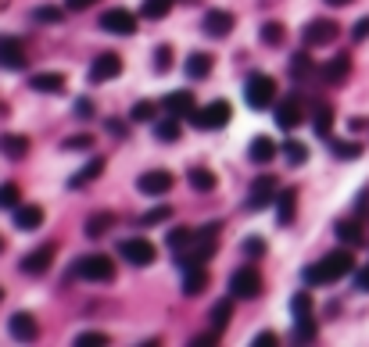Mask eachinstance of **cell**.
<instances>
[{"label": "cell", "mask_w": 369, "mask_h": 347, "mask_svg": "<svg viewBox=\"0 0 369 347\" xmlns=\"http://www.w3.org/2000/svg\"><path fill=\"white\" fill-rule=\"evenodd\" d=\"M294 340H298V344H312V340H316V319H312V315H301V319H294Z\"/></svg>", "instance_id": "8d00e7d4"}, {"label": "cell", "mask_w": 369, "mask_h": 347, "mask_svg": "<svg viewBox=\"0 0 369 347\" xmlns=\"http://www.w3.org/2000/svg\"><path fill=\"white\" fill-rule=\"evenodd\" d=\"M230 294H233L237 301H255V297L262 294V276H258L255 269H237V272L230 276Z\"/></svg>", "instance_id": "52a82bcc"}, {"label": "cell", "mask_w": 369, "mask_h": 347, "mask_svg": "<svg viewBox=\"0 0 369 347\" xmlns=\"http://www.w3.org/2000/svg\"><path fill=\"white\" fill-rule=\"evenodd\" d=\"M176 186V179H172V172H165V169H151V172H144L140 179H137V190L140 194H147V197H162V194H169Z\"/></svg>", "instance_id": "9c48e42d"}, {"label": "cell", "mask_w": 369, "mask_h": 347, "mask_svg": "<svg viewBox=\"0 0 369 347\" xmlns=\"http://www.w3.org/2000/svg\"><path fill=\"white\" fill-rule=\"evenodd\" d=\"M108 129H111V136H126V125H122L118 118H108Z\"/></svg>", "instance_id": "11a10c76"}, {"label": "cell", "mask_w": 369, "mask_h": 347, "mask_svg": "<svg viewBox=\"0 0 369 347\" xmlns=\"http://www.w3.org/2000/svg\"><path fill=\"white\" fill-rule=\"evenodd\" d=\"M294 211H298L294 190H280V197H276V222H280V226H291V222H294Z\"/></svg>", "instance_id": "83f0119b"}, {"label": "cell", "mask_w": 369, "mask_h": 347, "mask_svg": "<svg viewBox=\"0 0 369 347\" xmlns=\"http://www.w3.org/2000/svg\"><path fill=\"white\" fill-rule=\"evenodd\" d=\"M248 157H251L255 165H265V162H272V157H276V143L269 136H255L251 147H248Z\"/></svg>", "instance_id": "f546056e"}, {"label": "cell", "mask_w": 369, "mask_h": 347, "mask_svg": "<svg viewBox=\"0 0 369 347\" xmlns=\"http://www.w3.org/2000/svg\"><path fill=\"white\" fill-rule=\"evenodd\" d=\"M230 315H233V301H230V297H226V301H215V304H211V330L223 333V330L230 326Z\"/></svg>", "instance_id": "1f68e13d"}, {"label": "cell", "mask_w": 369, "mask_h": 347, "mask_svg": "<svg viewBox=\"0 0 369 347\" xmlns=\"http://www.w3.org/2000/svg\"><path fill=\"white\" fill-rule=\"evenodd\" d=\"M330 8H344V4H351V0H326Z\"/></svg>", "instance_id": "6f0895ef"}, {"label": "cell", "mask_w": 369, "mask_h": 347, "mask_svg": "<svg viewBox=\"0 0 369 347\" xmlns=\"http://www.w3.org/2000/svg\"><path fill=\"white\" fill-rule=\"evenodd\" d=\"M76 279L83 283H111L115 279V262L108 255H83L76 265H72Z\"/></svg>", "instance_id": "3957f363"}, {"label": "cell", "mask_w": 369, "mask_h": 347, "mask_svg": "<svg viewBox=\"0 0 369 347\" xmlns=\"http://www.w3.org/2000/svg\"><path fill=\"white\" fill-rule=\"evenodd\" d=\"M133 122H155V104H151V101H137L133 104Z\"/></svg>", "instance_id": "f6af8a7d"}, {"label": "cell", "mask_w": 369, "mask_h": 347, "mask_svg": "<svg viewBox=\"0 0 369 347\" xmlns=\"http://www.w3.org/2000/svg\"><path fill=\"white\" fill-rule=\"evenodd\" d=\"M0 154L11 157V162H18V157L29 154V136H15V133H4L0 136Z\"/></svg>", "instance_id": "f1b7e54d"}, {"label": "cell", "mask_w": 369, "mask_h": 347, "mask_svg": "<svg viewBox=\"0 0 369 347\" xmlns=\"http://www.w3.org/2000/svg\"><path fill=\"white\" fill-rule=\"evenodd\" d=\"M50 262H54V243H43V247L29 250V255L22 258V272L25 276H43L50 269Z\"/></svg>", "instance_id": "5bb4252c"}, {"label": "cell", "mask_w": 369, "mask_h": 347, "mask_svg": "<svg viewBox=\"0 0 369 347\" xmlns=\"http://www.w3.org/2000/svg\"><path fill=\"white\" fill-rule=\"evenodd\" d=\"M76 115H79V118H90V115H94V104H90L86 97H79V104H76Z\"/></svg>", "instance_id": "db71d44e"}, {"label": "cell", "mask_w": 369, "mask_h": 347, "mask_svg": "<svg viewBox=\"0 0 369 347\" xmlns=\"http://www.w3.org/2000/svg\"><path fill=\"white\" fill-rule=\"evenodd\" d=\"M101 172H104V157H90V162L69 179V186H72V190H83V186H86V183H94Z\"/></svg>", "instance_id": "cb8c5ba5"}, {"label": "cell", "mask_w": 369, "mask_h": 347, "mask_svg": "<svg viewBox=\"0 0 369 347\" xmlns=\"http://www.w3.org/2000/svg\"><path fill=\"white\" fill-rule=\"evenodd\" d=\"M101 29L104 33H115V36H133L137 33V15L126 11V8H111L101 15Z\"/></svg>", "instance_id": "ba28073f"}, {"label": "cell", "mask_w": 369, "mask_h": 347, "mask_svg": "<svg viewBox=\"0 0 369 347\" xmlns=\"http://www.w3.org/2000/svg\"><path fill=\"white\" fill-rule=\"evenodd\" d=\"M244 255H248V258H262L265 255V240L262 236H248V240H244Z\"/></svg>", "instance_id": "7dc6e473"}, {"label": "cell", "mask_w": 369, "mask_h": 347, "mask_svg": "<svg viewBox=\"0 0 369 347\" xmlns=\"http://www.w3.org/2000/svg\"><path fill=\"white\" fill-rule=\"evenodd\" d=\"M76 344H79V347H90V344H97V347H101V344H108V337H104V333H79Z\"/></svg>", "instance_id": "681fc988"}, {"label": "cell", "mask_w": 369, "mask_h": 347, "mask_svg": "<svg viewBox=\"0 0 369 347\" xmlns=\"http://www.w3.org/2000/svg\"><path fill=\"white\" fill-rule=\"evenodd\" d=\"M319 72H323V83H330V86H344L348 76H351V57H348V54H337V57L326 61Z\"/></svg>", "instance_id": "2e32d148"}, {"label": "cell", "mask_w": 369, "mask_h": 347, "mask_svg": "<svg viewBox=\"0 0 369 347\" xmlns=\"http://www.w3.org/2000/svg\"><path fill=\"white\" fill-rule=\"evenodd\" d=\"M61 18H65V8H36L33 11V22H40V25H57Z\"/></svg>", "instance_id": "b9f144b4"}, {"label": "cell", "mask_w": 369, "mask_h": 347, "mask_svg": "<svg viewBox=\"0 0 369 347\" xmlns=\"http://www.w3.org/2000/svg\"><path fill=\"white\" fill-rule=\"evenodd\" d=\"M291 315H294V319H301V315H312V297H309V294H294V297H291Z\"/></svg>", "instance_id": "ee69618b"}, {"label": "cell", "mask_w": 369, "mask_h": 347, "mask_svg": "<svg viewBox=\"0 0 369 347\" xmlns=\"http://www.w3.org/2000/svg\"><path fill=\"white\" fill-rule=\"evenodd\" d=\"M355 287L358 290H369V265L365 269H355Z\"/></svg>", "instance_id": "f5cc1de1"}, {"label": "cell", "mask_w": 369, "mask_h": 347, "mask_svg": "<svg viewBox=\"0 0 369 347\" xmlns=\"http://www.w3.org/2000/svg\"><path fill=\"white\" fill-rule=\"evenodd\" d=\"M230 118H233V108H230L226 101H211L208 108H197V111L190 115L194 129H223Z\"/></svg>", "instance_id": "8992f818"}, {"label": "cell", "mask_w": 369, "mask_h": 347, "mask_svg": "<svg viewBox=\"0 0 369 347\" xmlns=\"http://www.w3.org/2000/svg\"><path fill=\"white\" fill-rule=\"evenodd\" d=\"M0 250H4V240H0Z\"/></svg>", "instance_id": "91938a15"}, {"label": "cell", "mask_w": 369, "mask_h": 347, "mask_svg": "<svg viewBox=\"0 0 369 347\" xmlns=\"http://www.w3.org/2000/svg\"><path fill=\"white\" fill-rule=\"evenodd\" d=\"M118 255H122V262H130V265L144 269V265H155V258H158V247L151 243V240L133 236V240H122V243H118Z\"/></svg>", "instance_id": "5b68a950"}, {"label": "cell", "mask_w": 369, "mask_h": 347, "mask_svg": "<svg viewBox=\"0 0 369 347\" xmlns=\"http://www.w3.org/2000/svg\"><path fill=\"white\" fill-rule=\"evenodd\" d=\"M169 8H172V0H144V8H140V15L144 18H165L169 15Z\"/></svg>", "instance_id": "f35d334b"}, {"label": "cell", "mask_w": 369, "mask_h": 347, "mask_svg": "<svg viewBox=\"0 0 369 347\" xmlns=\"http://www.w3.org/2000/svg\"><path fill=\"white\" fill-rule=\"evenodd\" d=\"M15 226L25 229V233L29 229H40L43 226V208L40 204H18L15 208Z\"/></svg>", "instance_id": "7402d4cb"}, {"label": "cell", "mask_w": 369, "mask_h": 347, "mask_svg": "<svg viewBox=\"0 0 369 347\" xmlns=\"http://www.w3.org/2000/svg\"><path fill=\"white\" fill-rule=\"evenodd\" d=\"M29 65V57H25V47L18 40H0V69H8V72H22Z\"/></svg>", "instance_id": "e0dca14e"}, {"label": "cell", "mask_w": 369, "mask_h": 347, "mask_svg": "<svg viewBox=\"0 0 369 347\" xmlns=\"http://www.w3.org/2000/svg\"><path fill=\"white\" fill-rule=\"evenodd\" d=\"M190 240H194V233H190L187 226H176V229H169V247L176 250V255H179V250H187V247H190Z\"/></svg>", "instance_id": "ab89813d"}, {"label": "cell", "mask_w": 369, "mask_h": 347, "mask_svg": "<svg viewBox=\"0 0 369 347\" xmlns=\"http://www.w3.org/2000/svg\"><path fill=\"white\" fill-rule=\"evenodd\" d=\"M272 344H276L272 333H258V337H255V347H272Z\"/></svg>", "instance_id": "9f6ffc18"}, {"label": "cell", "mask_w": 369, "mask_h": 347, "mask_svg": "<svg viewBox=\"0 0 369 347\" xmlns=\"http://www.w3.org/2000/svg\"><path fill=\"white\" fill-rule=\"evenodd\" d=\"M365 36H369V15H365V18H358V25L351 29V40H355V43H362Z\"/></svg>", "instance_id": "f907efd6"}, {"label": "cell", "mask_w": 369, "mask_h": 347, "mask_svg": "<svg viewBox=\"0 0 369 347\" xmlns=\"http://www.w3.org/2000/svg\"><path fill=\"white\" fill-rule=\"evenodd\" d=\"M233 22H237V18H233L230 11H223V8H219V11H208V15H204V33L215 36V40H223V36L233 33Z\"/></svg>", "instance_id": "d6986e66"}, {"label": "cell", "mask_w": 369, "mask_h": 347, "mask_svg": "<svg viewBox=\"0 0 369 347\" xmlns=\"http://www.w3.org/2000/svg\"><path fill=\"white\" fill-rule=\"evenodd\" d=\"M169 215H172V208L158 204V208H151V211H144V215H140V226H162Z\"/></svg>", "instance_id": "7bdbcfd3"}, {"label": "cell", "mask_w": 369, "mask_h": 347, "mask_svg": "<svg viewBox=\"0 0 369 347\" xmlns=\"http://www.w3.org/2000/svg\"><path fill=\"white\" fill-rule=\"evenodd\" d=\"M8 330H11V337L22 340V344H29V340L40 337V323H36V315H29V311H15L11 323H8Z\"/></svg>", "instance_id": "9a60e30c"}, {"label": "cell", "mask_w": 369, "mask_h": 347, "mask_svg": "<svg viewBox=\"0 0 369 347\" xmlns=\"http://www.w3.org/2000/svg\"><path fill=\"white\" fill-rule=\"evenodd\" d=\"M330 150H333V157H341V162H355V157H362V143L358 140H330Z\"/></svg>", "instance_id": "d6a6232c"}, {"label": "cell", "mask_w": 369, "mask_h": 347, "mask_svg": "<svg viewBox=\"0 0 369 347\" xmlns=\"http://www.w3.org/2000/svg\"><path fill=\"white\" fill-rule=\"evenodd\" d=\"M276 186H280V183H276L272 176H258V179L251 183V194H248V208H251V211H262L265 204H272L276 197H280V190H276Z\"/></svg>", "instance_id": "30bf717a"}, {"label": "cell", "mask_w": 369, "mask_h": 347, "mask_svg": "<svg viewBox=\"0 0 369 347\" xmlns=\"http://www.w3.org/2000/svg\"><path fill=\"white\" fill-rule=\"evenodd\" d=\"M244 101H248V108L251 111H265L272 101H276V83L269 79V76H251L248 79V86H244Z\"/></svg>", "instance_id": "277c9868"}, {"label": "cell", "mask_w": 369, "mask_h": 347, "mask_svg": "<svg viewBox=\"0 0 369 347\" xmlns=\"http://www.w3.org/2000/svg\"><path fill=\"white\" fill-rule=\"evenodd\" d=\"M179 133H183V129H179V118H176V115H169L165 122H158V125H155V136H158L162 143H176V140H179Z\"/></svg>", "instance_id": "d590c367"}, {"label": "cell", "mask_w": 369, "mask_h": 347, "mask_svg": "<svg viewBox=\"0 0 369 347\" xmlns=\"http://www.w3.org/2000/svg\"><path fill=\"white\" fill-rule=\"evenodd\" d=\"M162 104H165V111H169V115H176V118H187V122H190V115L197 111V104H194V93H190V90H172Z\"/></svg>", "instance_id": "ac0fdd59"}, {"label": "cell", "mask_w": 369, "mask_h": 347, "mask_svg": "<svg viewBox=\"0 0 369 347\" xmlns=\"http://www.w3.org/2000/svg\"><path fill=\"white\" fill-rule=\"evenodd\" d=\"M208 287V269L204 265H183V294L197 297Z\"/></svg>", "instance_id": "ffe728a7"}, {"label": "cell", "mask_w": 369, "mask_h": 347, "mask_svg": "<svg viewBox=\"0 0 369 347\" xmlns=\"http://www.w3.org/2000/svg\"><path fill=\"white\" fill-rule=\"evenodd\" d=\"M187 183L194 186L197 194H211L215 186H219V176H215L211 169H201V165H197V169H190V172H187Z\"/></svg>", "instance_id": "4316f807"}, {"label": "cell", "mask_w": 369, "mask_h": 347, "mask_svg": "<svg viewBox=\"0 0 369 347\" xmlns=\"http://www.w3.org/2000/svg\"><path fill=\"white\" fill-rule=\"evenodd\" d=\"M258 36H262V43H269V47H280V43H284V25H280V22H265Z\"/></svg>", "instance_id": "60d3db41"}, {"label": "cell", "mask_w": 369, "mask_h": 347, "mask_svg": "<svg viewBox=\"0 0 369 347\" xmlns=\"http://www.w3.org/2000/svg\"><path fill=\"white\" fill-rule=\"evenodd\" d=\"M211 69H215V57L204 54V50H194V54L187 57V65H183V72H187L190 79H204Z\"/></svg>", "instance_id": "603a6c76"}, {"label": "cell", "mask_w": 369, "mask_h": 347, "mask_svg": "<svg viewBox=\"0 0 369 347\" xmlns=\"http://www.w3.org/2000/svg\"><path fill=\"white\" fill-rule=\"evenodd\" d=\"M284 157H287L291 165H305V162H309V147H305L301 140H294V136H291V140L284 143Z\"/></svg>", "instance_id": "74e56055"}, {"label": "cell", "mask_w": 369, "mask_h": 347, "mask_svg": "<svg viewBox=\"0 0 369 347\" xmlns=\"http://www.w3.org/2000/svg\"><path fill=\"white\" fill-rule=\"evenodd\" d=\"M111 226H115V215L101 211V215H90L83 229H86V236H90V240H97V236H104V233H108Z\"/></svg>", "instance_id": "4dcf8cb0"}, {"label": "cell", "mask_w": 369, "mask_h": 347, "mask_svg": "<svg viewBox=\"0 0 369 347\" xmlns=\"http://www.w3.org/2000/svg\"><path fill=\"white\" fill-rule=\"evenodd\" d=\"M94 147V136L90 133H83V136H69L65 143H61V150H90Z\"/></svg>", "instance_id": "bcb514c9"}, {"label": "cell", "mask_w": 369, "mask_h": 347, "mask_svg": "<svg viewBox=\"0 0 369 347\" xmlns=\"http://www.w3.org/2000/svg\"><path fill=\"white\" fill-rule=\"evenodd\" d=\"M312 129H316V136L319 140H330V129H333V108L330 104H316L312 108Z\"/></svg>", "instance_id": "d4e9b609"}, {"label": "cell", "mask_w": 369, "mask_h": 347, "mask_svg": "<svg viewBox=\"0 0 369 347\" xmlns=\"http://www.w3.org/2000/svg\"><path fill=\"white\" fill-rule=\"evenodd\" d=\"M215 250H219V226H204V229L194 233L190 247L176 255V262H179V269H183V265H204V262L215 255Z\"/></svg>", "instance_id": "7a4b0ae2"}, {"label": "cell", "mask_w": 369, "mask_h": 347, "mask_svg": "<svg viewBox=\"0 0 369 347\" xmlns=\"http://www.w3.org/2000/svg\"><path fill=\"white\" fill-rule=\"evenodd\" d=\"M301 122H305V101L287 97V101H280V104H276V125H280V129L294 133Z\"/></svg>", "instance_id": "8fae6325"}, {"label": "cell", "mask_w": 369, "mask_h": 347, "mask_svg": "<svg viewBox=\"0 0 369 347\" xmlns=\"http://www.w3.org/2000/svg\"><path fill=\"white\" fill-rule=\"evenodd\" d=\"M122 72V57L118 54H97L94 57V65H90V83H108V79H115Z\"/></svg>", "instance_id": "4fadbf2b"}, {"label": "cell", "mask_w": 369, "mask_h": 347, "mask_svg": "<svg viewBox=\"0 0 369 347\" xmlns=\"http://www.w3.org/2000/svg\"><path fill=\"white\" fill-rule=\"evenodd\" d=\"M333 233H337V240L348 243V247L362 243V222H358V218H341V222L333 226Z\"/></svg>", "instance_id": "484cf974"}, {"label": "cell", "mask_w": 369, "mask_h": 347, "mask_svg": "<svg viewBox=\"0 0 369 347\" xmlns=\"http://www.w3.org/2000/svg\"><path fill=\"white\" fill-rule=\"evenodd\" d=\"M29 86L40 90V93H65L69 79H65V72H36L33 79H29Z\"/></svg>", "instance_id": "44dd1931"}, {"label": "cell", "mask_w": 369, "mask_h": 347, "mask_svg": "<svg viewBox=\"0 0 369 347\" xmlns=\"http://www.w3.org/2000/svg\"><path fill=\"white\" fill-rule=\"evenodd\" d=\"M348 272H355V255H351V250H330L323 262L309 265L301 276H305L309 287H330V283L344 279Z\"/></svg>", "instance_id": "6da1fadb"}, {"label": "cell", "mask_w": 369, "mask_h": 347, "mask_svg": "<svg viewBox=\"0 0 369 347\" xmlns=\"http://www.w3.org/2000/svg\"><path fill=\"white\" fill-rule=\"evenodd\" d=\"M337 40V22L333 18H316L305 25V43L309 47H323V43H333Z\"/></svg>", "instance_id": "7c38bea8"}, {"label": "cell", "mask_w": 369, "mask_h": 347, "mask_svg": "<svg viewBox=\"0 0 369 347\" xmlns=\"http://www.w3.org/2000/svg\"><path fill=\"white\" fill-rule=\"evenodd\" d=\"M94 4H97V0H65V11H86Z\"/></svg>", "instance_id": "816d5d0a"}, {"label": "cell", "mask_w": 369, "mask_h": 347, "mask_svg": "<svg viewBox=\"0 0 369 347\" xmlns=\"http://www.w3.org/2000/svg\"><path fill=\"white\" fill-rule=\"evenodd\" d=\"M0 301H4V290H0Z\"/></svg>", "instance_id": "680465c9"}, {"label": "cell", "mask_w": 369, "mask_h": 347, "mask_svg": "<svg viewBox=\"0 0 369 347\" xmlns=\"http://www.w3.org/2000/svg\"><path fill=\"white\" fill-rule=\"evenodd\" d=\"M169 65H172V47L162 43V47L155 50V69H158V72H169Z\"/></svg>", "instance_id": "c3c4849f"}, {"label": "cell", "mask_w": 369, "mask_h": 347, "mask_svg": "<svg viewBox=\"0 0 369 347\" xmlns=\"http://www.w3.org/2000/svg\"><path fill=\"white\" fill-rule=\"evenodd\" d=\"M287 69H291V79H298V83H301V79H309V76L316 72V65H312V57H309V54H305V50L291 57V65H287Z\"/></svg>", "instance_id": "836d02e7"}, {"label": "cell", "mask_w": 369, "mask_h": 347, "mask_svg": "<svg viewBox=\"0 0 369 347\" xmlns=\"http://www.w3.org/2000/svg\"><path fill=\"white\" fill-rule=\"evenodd\" d=\"M18 204H22L18 183H0V211H15Z\"/></svg>", "instance_id": "e575fe53"}]
</instances>
